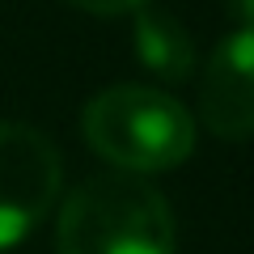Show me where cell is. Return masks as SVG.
Instances as JSON below:
<instances>
[{"instance_id": "cell-1", "label": "cell", "mask_w": 254, "mask_h": 254, "mask_svg": "<svg viewBox=\"0 0 254 254\" xmlns=\"http://www.w3.org/2000/svg\"><path fill=\"white\" fill-rule=\"evenodd\" d=\"M55 246L60 254H174V216L148 178L93 174L64 199Z\"/></svg>"}, {"instance_id": "cell-2", "label": "cell", "mask_w": 254, "mask_h": 254, "mask_svg": "<svg viewBox=\"0 0 254 254\" xmlns=\"http://www.w3.org/2000/svg\"><path fill=\"white\" fill-rule=\"evenodd\" d=\"M81 131L98 157L127 174H161L195 153V119L174 93L153 85H115L81 115Z\"/></svg>"}, {"instance_id": "cell-3", "label": "cell", "mask_w": 254, "mask_h": 254, "mask_svg": "<svg viewBox=\"0 0 254 254\" xmlns=\"http://www.w3.org/2000/svg\"><path fill=\"white\" fill-rule=\"evenodd\" d=\"M60 153L26 123H0V250L30 233L60 195Z\"/></svg>"}, {"instance_id": "cell-4", "label": "cell", "mask_w": 254, "mask_h": 254, "mask_svg": "<svg viewBox=\"0 0 254 254\" xmlns=\"http://www.w3.org/2000/svg\"><path fill=\"white\" fill-rule=\"evenodd\" d=\"M199 119L220 140L254 136V30L237 26L208 55L199 81Z\"/></svg>"}, {"instance_id": "cell-5", "label": "cell", "mask_w": 254, "mask_h": 254, "mask_svg": "<svg viewBox=\"0 0 254 254\" xmlns=\"http://www.w3.org/2000/svg\"><path fill=\"white\" fill-rule=\"evenodd\" d=\"M136 55L161 81H187L195 72V43H190L187 26L153 4L136 9Z\"/></svg>"}, {"instance_id": "cell-6", "label": "cell", "mask_w": 254, "mask_h": 254, "mask_svg": "<svg viewBox=\"0 0 254 254\" xmlns=\"http://www.w3.org/2000/svg\"><path fill=\"white\" fill-rule=\"evenodd\" d=\"M68 4H76L85 13H98V17H115V13H136L148 0H68Z\"/></svg>"}, {"instance_id": "cell-7", "label": "cell", "mask_w": 254, "mask_h": 254, "mask_svg": "<svg viewBox=\"0 0 254 254\" xmlns=\"http://www.w3.org/2000/svg\"><path fill=\"white\" fill-rule=\"evenodd\" d=\"M225 13L242 30H254V0H225Z\"/></svg>"}]
</instances>
